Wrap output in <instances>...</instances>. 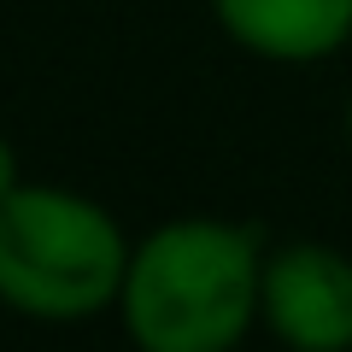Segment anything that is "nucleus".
<instances>
[{
  "mask_svg": "<svg viewBox=\"0 0 352 352\" xmlns=\"http://www.w3.org/2000/svg\"><path fill=\"white\" fill-rule=\"evenodd\" d=\"M264 241L229 217H170L129 247L124 335L135 352H235L258 323Z\"/></svg>",
  "mask_w": 352,
  "mask_h": 352,
  "instance_id": "obj_1",
  "label": "nucleus"
},
{
  "mask_svg": "<svg viewBox=\"0 0 352 352\" xmlns=\"http://www.w3.org/2000/svg\"><path fill=\"white\" fill-rule=\"evenodd\" d=\"M129 247L112 212L59 182H18L0 200V300L41 323L118 305Z\"/></svg>",
  "mask_w": 352,
  "mask_h": 352,
  "instance_id": "obj_2",
  "label": "nucleus"
},
{
  "mask_svg": "<svg viewBox=\"0 0 352 352\" xmlns=\"http://www.w3.org/2000/svg\"><path fill=\"white\" fill-rule=\"evenodd\" d=\"M258 323L288 352H352V258L329 241L264 247Z\"/></svg>",
  "mask_w": 352,
  "mask_h": 352,
  "instance_id": "obj_3",
  "label": "nucleus"
},
{
  "mask_svg": "<svg viewBox=\"0 0 352 352\" xmlns=\"http://www.w3.org/2000/svg\"><path fill=\"white\" fill-rule=\"evenodd\" d=\"M241 53L270 65H317L352 41V0H212Z\"/></svg>",
  "mask_w": 352,
  "mask_h": 352,
  "instance_id": "obj_4",
  "label": "nucleus"
},
{
  "mask_svg": "<svg viewBox=\"0 0 352 352\" xmlns=\"http://www.w3.org/2000/svg\"><path fill=\"white\" fill-rule=\"evenodd\" d=\"M18 182H24V176H18V153H12V141L0 135V200H6Z\"/></svg>",
  "mask_w": 352,
  "mask_h": 352,
  "instance_id": "obj_5",
  "label": "nucleus"
},
{
  "mask_svg": "<svg viewBox=\"0 0 352 352\" xmlns=\"http://www.w3.org/2000/svg\"><path fill=\"white\" fill-rule=\"evenodd\" d=\"M346 153H352V88H346Z\"/></svg>",
  "mask_w": 352,
  "mask_h": 352,
  "instance_id": "obj_6",
  "label": "nucleus"
}]
</instances>
